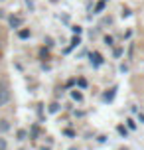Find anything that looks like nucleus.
<instances>
[{
	"label": "nucleus",
	"mask_w": 144,
	"mask_h": 150,
	"mask_svg": "<svg viewBox=\"0 0 144 150\" xmlns=\"http://www.w3.org/2000/svg\"><path fill=\"white\" fill-rule=\"evenodd\" d=\"M10 26H12V28L22 26V18H14V16H12V18H10Z\"/></svg>",
	"instance_id": "nucleus-2"
},
{
	"label": "nucleus",
	"mask_w": 144,
	"mask_h": 150,
	"mask_svg": "<svg viewBox=\"0 0 144 150\" xmlns=\"http://www.w3.org/2000/svg\"><path fill=\"white\" fill-rule=\"evenodd\" d=\"M91 57H93V65H101L103 63V57L99 53H91Z\"/></svg>",
	"instance_id": "nucleus-3"
},
{
	"label": "nucleus",
	"mask_w": 144,
	"mask_h": 150,
	"mask_svg": "<svg viewBox=\"0 0 144 150\" xmlns=\"http://www.w3.org/2000/svg\"><path fill=\"white\" fill-rule=\"evenodd\" d=\"M6 148H8L6 138H2V136H0V150H6Z\"/></svg>",
	"instance_id": "nucleus-4"
},
{
	"label": "nucleus",
	"mask_w": 144,
	"mask_h": 150,
	"mask_svg": "<svg viewBox=\"0 0 144 150\" xmlns=\"http://www.w3.org/2000/svg\"><path fill=\"white\" fill-rule=\"evenodd\" d=\"M28 36H30V32H28V30H22V32H20V38H28Z\"/></svg>",
	"instance_id": "nucleus-7"
},
{
	"label": "nucleus",
	"mask_w": 144,
	"mask_h": 150,
	"mask_svg": "<svg viewBox=\"0 0 144 150\" xmlns=\"http://www.w3.org/2000/svg\"><path fill=\"white\" fill-rule=\"evenodd\" d=\"M6 103H10V89L6 83L0 81V107H4Z\"/></svg>",
	"instance_id": "nucleus-1"
},
{
	"label": "nucleus",
	"mask_w": 144,
	"mask_h": 150,
	"mask_svg": "<svg viewBox=\"0 0 144 150\" xmlns=\"http://www.w3.org/2000/svg\"><path fill=\"white\" fill-rule=\"evenodd\" d=\"M126 122H128V127L132 128V130H134V128H136V125H134V120H132V119H128V120H126Z\"/></svg>",
	"instance_id": "nucleus-6"
},
{
	"label": "nucleus",
	"mask_w": 144,
	"mask_h": 150,
	"mask_svg": "<svg viewBox=\"0 0 144 150\" xmlns=\"http://www.w3.org/2000/svg\"><path fill=\"white\" fill-rule=\"evenodd\" d=\"M71 95H73V99H75V101H81V99H83V95H81V93H77V91H73Z\"/></svg>",
	"instance_id": "nucleus-5"
}]
</instances>
